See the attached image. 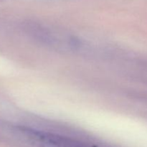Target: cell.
<instances>
[{"label": "cell", "instance_id": "cell-1", "mask_svg": "<svg viewBox=\"0 0 147 147\" xmlns=\"http://www.w3.org/2000/svg\"><path fill=\"white\" fill-rule=\"evenodd\" d=\"M21 130L38 147H91L78 140L52 132L27 127H22Z\"/></svg>", "mask_w": 147, "mask_h": 147}]
</instances>
